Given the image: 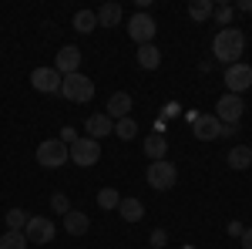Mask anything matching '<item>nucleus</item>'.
Listing matches in <instances>:
<instances>
[{"mask_svg": "<svg viewBox=\"0 0 252 249\" xmlns=\"http://www.w3.org/2000/svg\"><path fill=\"white\" fill-rule=\"evenodd\" d=\"M242 249H252V229L242 232Z\"/></svg>", "mask_w": 252, "mask_h": 249, "instance_id": "obj_31", "label": "nucleus"}, {"mask_svg": "<svg viewBox=\"0 0 252 249\" xmlns=\"http://www.w3.org/2000/svg\"><path fill=\"white\" fill-rule=\"evenodd\" d=\"M212 0H192V3H189V17L195 20V24H202V20H209L212 17Z\"/></svg>", "mask_w": 252, "mask_h": 249, "instance_id": "obj_21", "label": "nucleus"}, {"mask_svg": "<svg viewBox=\"0 0 252 249\" xmlns=\"http://www.w3.org/2000/svg\"><path fill=\"white\" fill-rule=\"evenodd\" d=\"M51 209L58 212V215H67V212H71V199H67L64 192H54V195H51Z\"/></svg>", "mask_w": 252, "mask_h": 249, "instance_id": "obj_28", "label": "nucleus"}, {"mask_svg": "<svg viewBox=\"0 0 252 249\" xmlns=\"http://www.w3.org/2000/svg\"><path fill=\"white\" fill-rule=\"evenodd\" d=\"M7 229H14V232H24V226H27V212L24 209H7Z\"/></svg>", "mask_w": 252, "mask_h": 249, "instance_id": "obj_25", "label": "nucleus"}, {"mask_svg": "<svg viewBox=\"0 0 252 249\" xmlns=\"http://www.w3.org/2000/svg\"><path fill=\"white\" fill-rule=\"evenodd\" d=\"M145 155H148L152 162H161V158L168 155V138H165L161 132L148 135V138H145Z\"/></svg>", "mask_w": 252, "mask_h": 249, "instance_id": "obj_15", "label": "nucleus"}, {"mask_svg": "<svg viewBox=\"0 0 252 249\" xmlns=\"http://www.w3.org/2000/svg\"><path fill=\"white\" fill-rule=\"evenodd\" d=\"M242 111H246V101L239 95H222L215 101V118L222 125H239L242 121Z\"/></svg>", "mask_w": 252, "mask_h": 249, "instance_id": "obj_6", "label": "nucleus"}, {"mask_svg": "<svg viewBox=\"0 0 252 249\" xmlns=\"http://www.w3.org/2000/svg\"><path fill=\"white\" fill-rule=\"evenodd\" d=\"M229 232H232V236H242L246 229H242V222H229Z\"/></svg>", "mask_w": 252, "mask_h": 249, "instance_id": "obj_32", "label": "nucleus"}, {"mask_svg": "<svg viewBox=\"0 0 252 249\" xmlns=\"http://www.w3.org/2000/svg\"><path fill=\"white\" fill-rule=\"evenodd\" d=\"M78 68H81V51L74 44H64L58 51V58H54V71L61 77H67V74H78Z\"/></svg>", "mask_w": 252, "mask_h": 249, "instance_id": "obj_11", "label": "nucleus"}, {"mask_svg": "<svg viewBox=\"0 0 252 249\" xmlns=\"http://www.w3.org/2000/svg\"><path fill=\"white\" fill-rule=\"evenodd\" d=\"M61 95L67 98V101H91L94 98V81L84 77L81 71L78 74H67L61 81Z\"/></svg>", "mask_w": 252, "mask_h": 249, "instance_id": "obj_4", "label": "nucleus"}, {"mask_svg": "<svg viewBox=\"0 0 252 249\" xmlns=\"http://www.w3.org/2000/svg\"><path fill=\"white\" fill-rule=\"evenodd\" d=\"M148 249H152V246H148Z\"/></svg>", "mask_w": 252, "mask_h": 249, "instance_id": "obj_34", "label": "nucleus"}, {"mask_svg": "<svg viewBox=\"0 0 252 249\" xmlns=\"http://www.w3.org/2000/svg\"><path fill=\"white\" fill-rule=\"evenodd\" d=\"M239 10H252V0H239Z\"/></svg>", "mask_w": 252, "mask_h": 249, "instance_id": "obj_33", "label": "nucleus"}, {"mask_svg": "<svg viewBox=\"0 0 252 249\" xmlns=\"http://www.w3.org/2000/svg\"><path fill=\"white\" fill-rule=\"evenodd\" d=\"M128 34H131V40H135L138 47H141V44H152L155 34H158V24L152 20V14L141 10V14H135V17L128 20Z\"/></svg>", "mask_w": 252, "mask_h": 249, "instance_id": "obj_8", "label": "nucleus"}, {"mask_svg": "<svg viewBox=\"0 0 252 249\" xmlns=\"http://www.w3.org/2000/svg\"><path fill=\"white\" fill-rule=\"evenodd\" d=\"M61 142H64V145H67V148H71V145H74V142H78L81 135L74 132V128H71V125H64V128H61V135H58Z\"/></svg>", "mask_w": 252, "mask_h": 249, "instance_id": "obj_29", "label": "nucleus"}, {"mask_svg": "<svg viewBox=\"0 0 252 249\" xmlns=\"http://www.w3.org/2000/svg\"><path fill=\"white\" fill-rule=\"evenodd\" d=\"M118 212H121L125 222H141V219H145V206H141L138 199H125V195H121V202H118Z\"/></svg>", "mask_w": 252, "mask_h": 249, "instance_id": "obj_16", "label": "nucleus"}, {"mask_svg": "<svg viewBox=\"0 0 252 249\" xmlns=\"http://www.w3.org/2000/svg\"><path fill=\"white\" fill-rule=\"evenodd\" d=\"M97 158H101V142H94V138H78L74 145H71V162L74 165H81V169H91V165H97Z\"/></svg>", "mask_w": 252, "mask_h": 249, "instance_id": "obj_5", "label": "nucleus"}, {"mask_svg": "<svg viewBox=\"0 0 252 249\" xmlns=\"http://www.w3.org/2000/svg\"><path fill=\"white\" fill-rule=\"evenodd\" d=\"M118 20H121V7L118 3H104L97 10V27H115Z\"/></svg>", "mask_w": 252, "mask_h": 249, "instance_id": "obj_22", "label": "nucleus"}, {"mask_svg": "<svg viewBox=\"0 0 252 249\" xmlns=\"http://www.w3.org/2000/svg\"><path fill=\"white\" fill-rule=\"evenodd\" d=\"M94 27H97L94 10H78V14H74V31H78V34H91Z\"/></svg>", "mask_w": 252, "mask_h": 249, "instance_id": "obj_20", "label": "nucleus"}, {"mask_svg": "<svg viewBox=\"0 0 252 249\" xmlns=\"http://www.w3.org/2000/svg\"><path fill=\"white\" fill-rule=\"evenodd\" d=\"M37 162L44 169H61V165L71 162V148H67L61 138H47V142L37 145Z\"/></svg>", "mask_w": 252, "mask_h": 249, "instance_id": "obj_2", "label": "nucleus"}, {"mask_svg": "<svg viewBox=\"0 0 252 249\" xmlns=\"http://www.w3.org/2000/svg\"><path fill=\"white\" fill-rule=\"evenodd\" d=\"M0 249H27V236H24V232L7 229L3 236H0Z\"/></svg>", "mask_w": 252, "mask_h": 249, "instance_id": "obj_23", "label": "nucleus"}, {"mask_svg": "<svg viewBox=\"0 0 252 249\" xmlns=\"http://www.w3.org/2000/svg\"><path fill=\"white\" fill-rule=\"evenodd\" d=\"M145 178H148V185L155 192H168V189H175V182H178V169H175L172 162H152L148 165V172H145Z\"/></svg>", "mask_w": 252, "mask_h": 249, "instance_id": "obj_3", "label": "nucleus"}, {"mask_svg": "<svg viewBox=\"0 0 252 249\" xmlns=\"http://www.w3.org/2000/svg\"><path fill=\"white\" fill-rule=\"evenodd\" d=\"M118 202H121L118 189H101L97 192V206H101V209H118Z\"/></svg>", "mask_w": 252, "mask_h": 249, "instance_id": "obj_26", "label": "nucleus"}, {"mask_svg": "<svg viewBox=\"0 0 252 249\" xmlns=\"http://www.w3.org/2000/svg\"><path fill=\"white\" fill-rule=\"evenodd\" d=\"M225 88H229V95H239V98H242V91L252 88V68L246 64V61L225 68Z\"/></svg>", "mask_w": 252, "mask_h": 249, "instance_id": "obj_7", "label": "nucleus"}, {"mask_svg": "<svg viewBox=\"0 0 252 249\" xmlns=\"http://www.w3.org/2000/svg\"><path fill=\"white\" fill-rule=\"evenodd\" d=\"M192 135L198 142H215V138H222V121L215 115H198L192 121Z\"/></svg>", "mask_w": 252, "mask_h": 249, "instance_id": "obj_12", "label": "nucleus"}, {"mask_svg": "<svg viewBox=\"0 0 252 249\" xmlns=\"http://www.w3.org/2000/svg\"><path fill=\"white\" fill-rule=\"evenodd\" d=\"M24 236H27V243L47 246V243H54V222L47 215H31L27 226H24Z\"/></svg>", "mask_w": 252, "mask_h": 249, "instance_id": "obj_9", "label": "nucleus"}, {"mask_svg": "<svg viewBox=\"0 0 252 249\" xmlns=\"http://www.w3.org/2000/svg\"><path fill=\"white\" fill-rule=\"evenodd\" d=\"M212 54L222 64H239L242 54H246V34L239 27H222L212 40Z\"/></svg>", "mask_w": 252, "mask_h": 249, "instance_id": "obj_1", "label": "nucleus"}, {"mask_svg": "<svg viewBox=\"0 0 252 249\" xmlns=\"http://www.w3.org/2000/svg\"><path fill=\"white\" fill-rule=\"evenodd\" d=\"M138 64H141V68H145V71H155L158 64H161V51H158L155 44H141V47H138Z\"/></svg>", "mask_w": 252, "mask_h": 249, "instance_id": "obj_18", "label": "nucleus"}, {"mask_svg": "<svg viewBox=\"0 0 252 249\" xmlns=\"http://www.w3.org/2000/svg\"><path fill=\"white\" fill-rule=\"evenodd\" d=\"M165 243H168V232H165V229L152 232V249H165Z\"/></svg>", "mask_w": 252, "mask_h": 249, "instance_id": "obj_30", "label": "nucleus"}, {"mask_svg": "<svg viewBox=\"0 0 252 249\" xmlns=\"http://www.w3.org/2000/svg\"><path fill=\"white\" fill-rule=\"evenodd\" d=\"M249 165H252V148H249V145H235L232 152H229V169L246 172Z\"/></svg>", "mask_w": 252, "mask_h": 249, "instance_id": "obj_19", "label": "nucleus"}, {"mask_svg": "<svg viewBox=\"0 0 252 249\" xmlns=\"http://www.w3.org/2000/svg\"><path fill=\"white\" fill-rule=\"evenodd\" d=\"M131 108H135L131 95H128V91H115V95L108 98V111H104V115L111 118V121H121V118L131 115Z\"/></svg>", "mask_w": 252, "mask_h": 249, "instance_id": "obj_13", "label": "nucleus"}, {"mask_svg": "<svg viewBox=\"0 0 252 249\" xmlns=\"http://www.w3.org/2000/svg\"><path fill=\"white\" fill-rule=\"evenodd\" d=\"M115 135L118 138H125V142H131L138 135V125H135V118L128 115V118H121V121H115Z\"/></svg>", "mask_w": 252, "mask_h": 249, "instance_id": "obj_24", "label": "nucleus"}, {"mask_svg": "<svg viewBox=\"0 0 252 249\" xmlns=\"http://www.w3.org/2000/svg\"><path fill=\"white\" fill-rule=\"evenodd\" d=\"M61 81H64V77H61L54 68H34V71H31V84L37 88L40 95H61Z\"/></svg>", "mask_w": 252, "mask_h": 249, "instance_id": "obj_10", "label": "nucleus"}, {"mask_svg": "<svg viewBox=\"0 0 252 249\" xmlns=\"http://www.w3.org/2000/svg\"><path fill=\"white\" fill-rule=\"evenodd\" d=\"M64 226H67V232H71V236H84V232L91 229V219H88L81 209H71L67 215H64Z\"/></svg>", "mask_w": 252, "mask_h": 249, "instance_id": "obj_17", "label": "nucleus"}, {"mask_svg": "<svg viewBox=\"0 0 252 249\" xmlns=\"http://www.w3.org/2000/svg\"><path fill=\"white\" fill-rule=\"evenodd\" d=\"M84 132H88V138L101 142L104 135H115V121L104 115V111H97V115H88V121H84Z\"/></svg>", "mask_w": 252, "mask_h": 249, "instance_id": "obj_14", "label": "nucleus"}, {"mask_svg": "<svg viewBox=\"0 0 252 249\" xmlns=\"http://www.w3.org/2000/svg\"><path fill=\"white\" fill-rule=\"evenodd\" d=\"M212 17H215V24L229 27V24H232V7H229V3H215V7H212Z\"/></svg>", "mask_w": 252, "mask_h": 249, "instance_id": "obj_27", "label": "nucleus"}]
</instances>
